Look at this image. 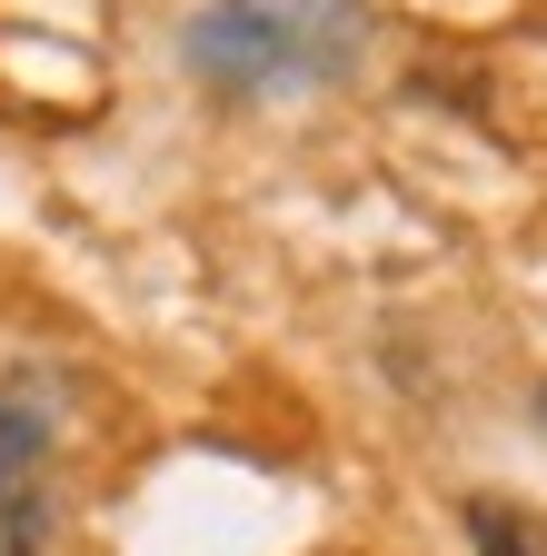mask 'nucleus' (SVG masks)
<instances>
[{
	"instance_id": "nucleus-1",
	"label": "nucleus",
	"mask_w": 547,
	"mask_h": 556,
	"mask_svg": "<svg viewBox=\"0 0 547 556\" xmlns=\"http://www.w3.org/2000/svg\"><path fill=\"white\" fill-rule=\"evenodd\" d=\"M359 0H220L199 11L179 60L199 70L210 90L259 100V90H319L359 60Z\"/></svg>"
},
{
	"instance_id": "nucleus-2",
	"label": "nucleus",
	"mask_w": 547,
	"mask_h": 556,
	"mask_svg": "<svg viewBox=\"0 0 547 556\" xmlns=\"http://www.w3.org/2000/svg\"><path fill=\"white\" fill-rule=\"evenodd\" d=\"M40 467H50V417L30 407V388L0 397V536L11 556H40Z\"/></svg>"
},
{
	"instance_id": "nucleus-3",
	"label": "nucleus",
	"mask_w": 547,
	"mask_h": 556,
	"mask_svg": "<svg viewBox=\"0 0 547 556\" xmlns=\"http://www.w3.org/2000/svg\"><path fill=\"white\" fill-rule=\"evenodd\" d=\"M458 517H468V546L477 556H547V517L518 507V497H468Z\"/></svg>"
},
{
	"instance_id": "nucleus-4",
	"label": "nucleus",
	"mask_w": 547,
	"mask_h": 556,
	"mask_svg": "<svg viewBox=\"0 0 547 556\" xmlns=\"http://www.w3.org/2000/svg\"><path fill=\"white\" fill-rule=\"evenodd\" d=\"M537 417H547V388H537Z\"/></svg>"
}]
</instances>
